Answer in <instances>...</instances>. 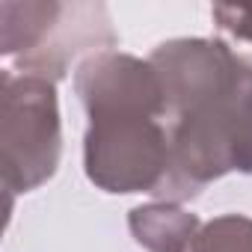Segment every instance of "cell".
Listing matches in <instances>:
<instances>
[{
	"instance_id": "6da1fadb",
	"label": "cell",
	"mask_w": 252,
	"mask_h": 252,
	"mask_svg": "<svg viewBox=\"0 0 252 252\" xmlns=\"http://www.w3.org/2000/svg\"><path fill=\"white\" fill-rule=\"evenodd\" d=\"M74 92L89 116L83 137L86 178L107 193L160 199L172 152L163 83L149 60L101 51L74 71Z\"/></svg>"
},
{
	"instance_id": "7a4b0ae2",
	"label": "cell",
	"mask_w": 252,
	"mask_h": 252,
	"mask_svg": "<svg viewBox=\"0 0 252 252\" xmlns=\"http://www.w3.org/2000/svg\"><path fill=\"white\" fill-rule=\"evenodd\" d=\"M243 57L222 39H169L149 54L163 83L172 152L169 181L158 202L181 205L231 172Z\"/></svg>"
},
{
	"instance_id": "3957f363",
	"label": "cell",
	"mask_w": 252,
	"mask_h": 252,
	"mask_svg": "<svg viewBox=\"0 0 252 252\" xmlns=\"http://www.w3.org/2000/svg\"><path fill=\"white\" fill-rule=\"evenodd\" d=\"M63 155L57 83L6 68L0 74V166L3 187L30 193L54 178Z\"/></svg>"
},
{
	"instance_id": "277c9868",
	"label": "cell",
	"mask_w": 252,
	"mask_h": 252,
	"mask_svg": "<svg viewBox=\"0 0 252 252\" xmlns=\"http://www.w3.org/2000/svg\"><path fill=\"white\" fill-rule=\"evenodd\" d=\"M119 36L113 30L104 3H60L57 15L39 42V48L18 63L15 71L45 80H63L74 60H89L101 51H116Z\"/></svg>"
},
{
	"instance_id": "5b68a950",
	"label": "cell",
	"mask_w": 252,
	"mask_h": 252,
	"mask_svg": "<svg viewBox=\"0 0 252 252\" xmlns=\"http://www.w3.org/2000/svg\"><path fill=\"white\" fill-rule=\"evenodd\" d=\"M128 225L134 240L149 252H190L202 231L199 217L175 202L140 205L131 211Z\"/></svg>"
},
{
	"instance_id": "8992f818",
	"label": "cell",
	"mask_w": 252,
	"mask_h": 252,
	"mask_svg": "<svg viewBox=\"0 0 252 252\" xmlns=\"http://www.w3.org/2000/svg\"><path fill=\"white\" fill-rule=\"evenodd\" d=\"M60 0H33V3H0V54L21 63L45 39Z\"/></svg>"
},
{
	"instance_id": "52a82bcc",
	"label": "cell",
	"mask_w": 252,
	"mask_h": 252,
	"mask_svg": "<svg viewBox=\"0 0 252 252\" xmlns=\"http://www.w3.org/2000/svg\"><path fill=\"white\" fill-rule=\"evenodd\" d=\"M190 252H252V217L222 214L202 225Z\"/></svg>"
},
{
	"instance_id": "ba28073f",
	"label": "cell",
	"mask_w": 252,
	"mask_h": 252,
	"mask_svg": "<svg viewBox=\"0 0 252 252\" xmlns=\"http://www.w3.org/2000/svg\"><path fill=\"white\" fill-rule=\"evenodd\" d=\"M231 172L252 175V54L243 57V77L231 128Z\"/></svg>"
},
{
	"instance_id": "9c48e42d",
	"label": "cell",
	"mask_w": 252,
	"mask_h": 252,
	"mask_svg": "<svg viewBox=\"0 0 252 252\" xmlns=\"http://www.w3.org/2000/svg\"><path fill=\"white\" fill-rule=\"evenodd\" d=\"M211 15L222 33L240 42H252V6H214Z\"/></svg>"
}]
</instances>
